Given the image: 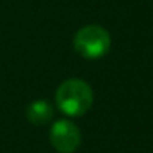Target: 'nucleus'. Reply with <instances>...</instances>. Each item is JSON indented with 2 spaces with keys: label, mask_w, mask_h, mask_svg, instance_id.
<instances>
[{
  "label": "nucleus",
  "mask_w": 153,
  "mask_h": 153,
  "mask_svg": "<svg viewBox=\"0 0 153 153\" xmlns=\"http://www.w3.org/2000/svg\"><path fill=\"white\" fill-rule=\"evenodd\" d=\"M50 142L56 152L74 153L81 145V132L71 120H56L50 130Z\"/></svg>",
  "instance_id": "3"
},
{
  "label": "nucleus",
  "mask_w": 153,
  "mask_h": 153,
  "mask_svg": "<svg viewBox=\"0 0 153 153\" xmlns=\"http://www.w3.org/2000/svg\"><path fill=\"white\" fill-rule=\"evenodd\" d=\"M54 115V109L48 100L38 99L35 102L28 104L27 107V119L28 122L35 123V125H45L48 123Z\"/></svg>",
  "instance_id": "4"
},
{
  "label": "nucleus",
  "mask_w": 153,
  "mask_h": 153,
  "mask_svg": "<svg viewBox=\"0 0 153 153\" xmlns=\"http://www.w3.org/2000/svg\"><path fill=\"white\" fill-rule=\"evenodd\" d=\"M110 48V35L99 25L82 27L74 35V50L87 59H99L105 56Z\"/></svg>",
  "instance_id": "2"
},
{
  "label": "nucleus",
  "mask_w": 153,
  "mask_h": 153,
  "mask_svg": "<svg viewBox=\"0 0 153 153\" xmlns=\"http://www.w3.org/2000/svg\"><path fill=\"white\" fill-rule=\"evenodd\" d=\"M94 94L91 86L82 79H66L56 89V105L69 117L84 115L92 107Z\"/></svg>",
  "instance_id": "1"
}]
</instances>
